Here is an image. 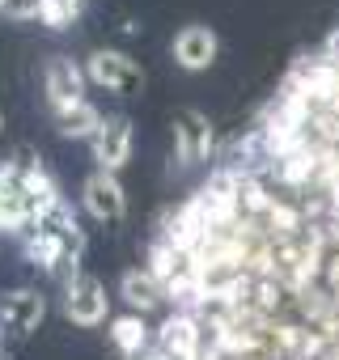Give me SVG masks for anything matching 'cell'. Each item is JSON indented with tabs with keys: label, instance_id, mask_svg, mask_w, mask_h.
<instances>
[{
	"label": "cell",
	"instance_id": "cell-1",
	"mask_svg": "<svg viewBox=\"0 0 339 360\" xmlns=\"http://www.w3.org/2000/svg\"><path fill=\"white\" fill-rule=\"evenodd\" d=\"M81 250H85V233H81L77 217L68 212V204H56V208L34 217L30 238H26V259L30 263H39L51 276H64L68 267L77 271Z\"/></svg>",
	"mask_w": 339,
	"mask_h": 360
},
{
	"label": "cell",
	"instance_id": "cell-10",
	"mask_svg": "<svg viewBox=\"0 0 339 360\" xmlns=\"http://www.w3.org/2000/svg\"><path fill=\"white\" fill-rule=\"evenodd\" d=\"M161 356L165 360H200V322L196 314H174L161 326Z\"/></svg>",
	"mask_w": 339,
	"mask_h": 360
},
{
	"label": "cell",
	"instance_id": "cell-18",
	"mask_svg": "<svg viewBox=\"0 0 339 360\" xmlns=\"http://www.w3.org/2000/svg\"><path fill=\"white\" fill-rule=\"evenodd\" d=\"M0 360H5V347H0Z\"/></svg>",
	"mask_w": 339,
	"mask_h": 360
},
{
	"label": "cell",
	"instance_id": "cell-16",
	"mask_svg": "<svg viewBox=\"0 0 339 360\" xmlns=\"http://www.w3.org/2000/svg\"><path fill=\"white\" fill-rule=\"evenodd\" d=\"M0 18L5 22H34V18H43V0H0Z\"/></svg>",
	"mask_w": 339,
	"mask_h": 360
},
{
	"label": "cell",
	"instance_id": "cell-4",
	"mask_svg": "<svg viewBox=\"0 0 339 360\" xmlns=\"http://www.w3.org/2000/svg\"><path fill=\"white\" fill-rule=\"evenodd\" d=\"M85 72L68 60V56H51L47 60V68H43V89H47V102H51V110L60 115V110H68V106H77V102H85L81 94H85Z\"/></svg>",
	"mask_w": 339,
	"mask_h": 360
},
{
	"label": "cell",
	"instance_id": "cell-2",
	"mask_svg": "<svg viewBox=\"0 0 339 360\" xmlns=\"http://www.w3.org/2000/svg\"><path fill=\"white\" fill-rule=\"evenodd\" d=\"M106 309H110V297H106V284L98 276H89V271L68 276V284H64V314L77 326H102Z\"/></svg>",
	"mask_w": 339,
	"mask_h": 360
},
{
	"label": "cell",
	"instance_id": "cell-15",
	"mask_svg": "<svg viewBox=\"0 0 339 360\" xmlns=\"http://www.w3.org/2000/svg\"><path fill=\"white\" fill-rule=\"evenodd\" d=\"M81 18V0H43V22L51 30H64Z\"/></svg>",
	"mask_w": 339,
	"mask_h": 360
},
{
	"label": "cell",
	"instance_id": "cell-3",
	"mask_svg": "<svg viewBox=\"0 0 339 360\" xmlns=\"http://www.w3.org/2000/svg\"><path fill=\"white\" fill-rule=\"evenodd\" d=\"M85 77L94 81V85H102L106 94H136L140 85H144V72H140V64L132 60V56H123V51H94L89 60H85Z\"/></svg>",
	"mask_w": 339,
	"mask_h": 360
},
{
	"label": "cell",
	"instance_id": "cell-7",
	"mask_svg": "<svg viewBox=\"0 0 339 360\" xmlns=\"http://www.w3.org/2000/svg\"><path fill=\"white\" fill-rule=\"evenodd\" d=\"M174 64L179 68H187V72H204V68H212L217 64V56H221V39H217V30L212 26H183L179 34H174Z\"/></svg>",
	"mask_w": 339,
	"mask_h": 360
},
{
	"label": "cell",
	"instance_id": "cell-14",
	"mask_svg": "<svg viewBox=\"0 0 339 360\" xmlns=\"http://www.w3.org/2000/svg\"><path fill=\"white\" fill-rule=\"evenodd\" d=\"M110 339L123 356H140L144 339H148V326H144V314H123L110 322Z\"/></svg>",
	"mask_w": 339,
	"mask_h": 360
},
{
	"label": "cell",
	"instance_id": "cell-12",
	"mask_svg": "<svg viewBox=\"0 0 339 360\" xmlns=\"http://www.w3.org/2000/svg\"><path fill=\"white\" fill-rule=\"evenodd\" d=\"M119 297L132 305V314H148L153 305H161L165 284H161L153 271H123V280H119Z\"/></svg>",
	"mask_w": 339,
	"mask_h": 360
},
{
	"label": "cell",
	"instance_id": "cell-5",
	"mask_svg": "<svg viewBox=\"0 0 339 360\" xmlns=\"http://www.w3.org/2000/svg\"><path fill=\"white\" fill-rule=\"evenodd\" d=\"M212 153V123L200 110H179L174 115V157L179 165H200Z\"/></svg>",
	"mask_w": 339,
	"mask_h": 360
},
{
	"label": "cell",
	"instance_id": "cell-13",
	"mask_svg": "<svg viewBox=\"0 0 339 360\" xmlns=\"http://www.w3.org/2000/svg\"><path fill=\"white\" fill-rule=\"evenodd\" d=\"M102 110L98 106H89V102H77V106H68V110H60L56 115V127H60V136H72V140H94L98 131H102Z\"/></svg>",
	"mask_w": 339,
	"mask_h": 360
},
{
	"label": "cell",
	"instance_id": "cell-11",
	"mask_svg": "<svg viewBox=\"0 0 339 360\" xmlns=\"http://www.w3.org/2000/svg\"><path fill=\"white\" fill-rule=\"evenodd\" d=\"M34 217H39V208H34V195L22 187V178L0 191V233H26V225H34Z\"/></svg>",
	"mask_w": 339,
	"mask_h": 360
},
{
	"label": "cell",
	"instance_id": "cell-9",
	"mask_svg": "<svg viewBox=\"0 0 339 360\" xmlns=\"http://www.w3.org/2000/svg\"><path fill=\"white\" fill-rule=\"evenodd\" d=\"M43 314H47V301H43V292H34V288H18V292H9L5 301H0V326H9L13 335L39 330Z\"/></svg>",
	"mask_w": 339,
	"mask_h": 360
},
{
	"label": "cell",
	"instance_id": "cell-6",
	"mask_svg": "<svg viewBox=\"0 0 339 360\" xmlns=\"http://www.w3.org/2000/svg\"><path fill=\"white\" fill-rule=\"evenodd\" d=\"M81 200H85L89 217H98V221H123V217H127V191H123L119 178L106 174V169H94V174L85 178Z\"/></svg>",
	"mask_w": 339,
	"mask_h": 360
},
{
	"label": "cell",
	"instance_id": "cell-17",
	"mask_svg": "<svg viewBox=\"0 0 339 360\" xmlns=\"http://www.w3.org/2000/svg\"><path fill=\"white\" fill-rule=\"evenodd\" d=\"M0 127H5V115H0Z\"/></svg>",
	"mask_w": 339,
	"mask_h": 360
},
{
	"label": "cell",
	"instance_id": "cell-8",
	"mask_svg": "<svg viewBox=\"0 0 339 360\" xmlns=\"http://www.w3.org/2000/svg\"><path fill=\"white\" fill-rule=\"evenodd\" d=\"M127 157H132V123L123 115L119 119H106L102 131L94 136V161H98V169L119 174L127 165Z\"/></svg>",
	"mask_w": 339,
	"mask_h": 360
}]
</instances>
